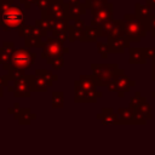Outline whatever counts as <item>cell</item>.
<instances>
[{
  "mask_svg": "<svg viewBox=\"0 0 155 155\" xmlns=\"http://www.w3.org/2000/svg\"><path fill=\"white\" fill-rule=\"evenodd\" d=\"M24 22L23 11L13 4V0L0 1V24L5 29H17Z\"/></svg>",
  "mask_w": 155,
  "mask_h": 155,
  "instance_id": "obj_1",
  "label": "cell"
},
{
  "mask_svg": "<svg viewBox=\"0 0 155 155\" xmlns=\"http://www.w3.org/2000/svg\"><path fill=\"white\" fill-rule=\"evenodd\" d=\"M122 21H124L125 34L130 41L138 42L142 38L147 35L148 29L145 24L142 21H139L134 15H125Z\"/></svg>",
  "mask_w": 155,
  "mask_h": 155,
  "instance_id": "obj_2",
  "label": "cell"
},
{
  "mask_svg": "<svg viewBox=\"0 0 155 155\" xmlns=\"http://www.w3.org/2000/svg\"><path fill=\"white\" fill-rule=\"evenodd\" d=\"M134 85H136L134 81H132L128 76L124 75V70H119L111 78V80L108 82L109 90L110 91H116L120 97H122L125 92H128L130 91V87L131 86H134Z\"/></svg>",
  "mask_w": 155,
  "mask_h": 155,
  "instance_id": "obj_3",
  "label": "cell"
},
{
  "mask_svg": "<svg viewBox=\"0 0 155 155\" xmlns=\"http://www.w3.org/2000/svg\"><path fill=\"white\" fill-rule=\"evenodd\" d=\"M130 40L126 36V34H121V35H115V36H109L108 40V48L111 52H122L128 45H130Z\"/></svg>",
  "mask_w": 155,
  "mask_h": 155,
  "instance_id": "obj_4",
  "label": "cell"
},
{
  "mask_svg": "<svg viewBox=\"0 0 155 155\" xmlns=\"http://www.w3.org/2000/svg\"><path fill=\"white\" fill-rule=\"evenodd\" d=\"M33 57L34 54L30 53L29 51L22 48V50H17L13 54V64L21 69H25V67L30 65L33 62Z\"/></svg>",
  "mask_w": 155,
  "mask_h": 155,
  "instance_id": "obj_5",
  "label": "cell"
},
{
  "mask_svg": "<svg viewBox=\"0 0 155 155\" xmlns=\"http://www.w3.org/2000/svg\"><path fill=\"white\" fill-rule=\"evenodd\" d=\"M42 12L44 15L48 12L50 16L56 18H63L65 16V5L63 4V0H48L46 10Z\"/></svg>",
  "mask_w": 155,
  "mask_h": 155,
  "instance_id": "obj_6",
  "label": "cell"
},
{
  "mask_svg": "<svg viewBox=\"0 0 155 155\" xmlns=\"http://www.w3.org/2000/svg\"><path fill=\"white\" fill-rule=\"evenodd\" d=\"M134 16H136L139 21H142V22L145 24L147 29H148V22H149L150 17H151V10H150L147 5L136 4V6H134Z\"/></svg>",
  "mask_w": 155,
  "mask_h": 155,
  "instance_id": "obj_7",
  "label": "cell"
},
{
  "mask_svg": "<svg viewBox=\"0 0 155 155\" xmlns=\"http://www.w3.org/2000/svg\"><path fill=\"white\" fill-rule=\"evenodd\" d=\"M147 57L143 47H131L130 48V63L131 64H145Z\"/></svg>",
  "mask_w": 155,
  "mask_h": 155,
  "instance_id": "obj_8",
  "label": "cell"
},
{
  "mask_svg": "<svg viewBox=\"0 0 155 155\" xmlns=\"http://www.w3.org/2000/svg\"><path fill=\"white\" fill-rule=\"evenodd\" d=\"M85 12V6L81 4H71L69 2V5H65V16L69 19H78L80 17V15H82Z\"/></svg>",
  "mask_w": 155,
  "mask_h": 155,
  "instance_id": "obj_9",
  "label": "cell"
},
{
  "mask_svg": "<svg viewBox=\"0 0 155 155\" xmlns=\"http://www.w3.org/2000/svg\"><path fill=\"white\" fill-rule=\"evenodd\" d=\"M117 116L120 119V124H133V116H134V109L128 108H120L117 111Z\"/></svg>",
  "mask_w": 155,
  "mask_h": 155,
  "instance_id": "obj_10",
  "label": "cell"
},
{
  "mask_svg": "<svg viewBox=\"0 0 155 155\" xmlns=\"http://www.w3.org/2000/svg\"><path fill=\"white\" fill-rule=\"evenodd\" d=\"M134 113L138 114L139 116H142L144 120H150L153 116H151V105L145 101L143 104H140L139 107L134 108Z\"/></svg>",
  "mask_w": 155,
  "mask_h": 155,
  "instance_id": "obj_11",
  "label": "cell"
},
{
  "mask_svg": "<svg viewBox=\"0 0 155 155\" xmlns=\"http://www.w3.org/2000/svg\"><path fill=\"white\" fill-rule=\"evenodd\" d=\"M145 101H147V99H145V97H142L140 92H136V93H134V96L132 97L131 102H130V107L134 109V108L139 107L140 104H143Z\"/></svg>",
  "mask_w": 155,
  "mask_h": 155,
  "instance_id": "obj_12",
  "label": "cell"
},
{
  "mask_svg": "<svg viewBox=\"0 0 155 155\" xmlns=\"http://www.w3.org/2000/svg\"><path fill=\"white\" fill-rule=\"evenodd\" d=\"M148 30H150L153 36H155V15H151V17L148 22Z\"/></svg>",
  "mask_w": 155,
  "mask_h": 155,
  "instance_id": "obj_13",
  "label": "cell"
},
{
  "mask_svg": "<svg viewBox=\"0 0 155 155\" xmlns=\"http://www.w3.org/2000/svg\"><path fill=\"white\" fill-rule=\"evenodd\" d=\"M147 59H153L155 57V47H144Z\"/></svg>",
  "mask_w": 155,
  "mask_h": 155,
  "instance_id": "obj_14",
  "label": "cell"
},
{
  "mask_svg": "<svg viewBox=\"0 0 155 155\" xmlns=\"http://www.w3.org/2000/svg\"><path fill=\"white\" fill-rule=\"evenodd\" d=\"M98 51L101 52V53H103V56L105 57L107 56V53L109 52V48H108V45H105V44H101V42H98Z\"/></svg>",
  "mask_w": 155,
  "mask_h": 155,
  "instance_id": "obj_15",
  "label": "cell"
},
{
  "mask_svg": "<svg viewBox=\"0 0 155 155\" xmlns=\"http://www.w3.org/2000/svg\"><path fill=\"white\" fill-rule=\"evenodd\" d=\"M35 1H36V4H38V7H40L42 11L46 10L47 4H48V0H35Z\"/></svg>",
  "mask_w": 155,
  "mask_h": 155,
  "instance_id": "obj_16",
  "label": "cell"
},
{
  "mask_svg": "<svg viewBox=\"0 0 155 155\" xmlns=\"http://www.w3.org/2000/svg\"><path fill=\"white\" fill-rule=\"evenodd\" d=\"M151 80L155 81V57L151 59Z\"/></svg>",
  "mask_w": 155,
  "mask_h": 155,
  "instance_id": "obj_17",
  "label": "cell"
},
{
  "mask_svg": "<svg viewBox=\"0 0 155 155\" xmlns=\"http://www.w3.org/2000/svg\"><path fill=\"white\" fill-rule=\"evenodd\" d=\"M23 5H25V7L27 8H29L30 7V4H33V2H35V0H19Z\"/></svg>",
  "mask_w": 155,
  "mask_h": 155,
  "instance_id": "obj_18",
  "label": "cell"
},
{
  "mask_svg": "<svg viewBox=\"0 0 155 155\" xmlns=\"http://www.w3.org/2000/svg\"><path fill=\"white\" fill-rule=\"evenodd\" d=\"M150 10L151 8H155V0H147V4H145Z\"/></svg>",
  "mask_w": 155,
  "mask_h": 155,
  "instance_id": "obj_19",
  "label": "cell"
},
{
  "mask_svg": "<svg viewBox=\"0 0 155 155\" xmlns=\"http://www.w3.org/2000/svg\"><path fill=\"white\" fill-rule=\"evenodd\" d=\"M69 2H71V4H78L79 0H69Z\"/></svg>",
  "mask_w": 155,
  "mask_h": 155,
  "instance_id": "obj_20",
  "label": "cell"
},
{
  "mask_svg": "<svg viewBox=\"0 0 155 155\" xmlns=\"http://www.w3.org/2000/svg\"><path fill=\"white\" fill-rule=\"evenodd\" d=\"M91 1H92V0H86V6H87V7H90V4H91Z\"/></svg>",
  "mask_w": 155,
  "mask_h": 155,
  "instance_id": "obj_21",
  "label": "cell"
}]
</instances>
